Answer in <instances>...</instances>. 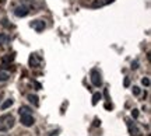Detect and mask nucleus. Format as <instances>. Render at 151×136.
<instances>
[{"instance_id":"6ab92c4d","label":"nucleus","mask_w":151,"mask_h":136,"mask_svg":"<svg viewBox=\"0 0 151 136\" xmlns=\"http://www.w3.org/2000/svg\"><path fill=\"white\" fill-rule=\"evenodd\" d=\"M123 84H124V87H129V86H130V79H129V77H126V79H124Z\"/></svg>"},{"instance_id":"9d476101","label":"nucleus","mask_w":151,"mask_h":136,"mask_svg":"<svg viewBox=\"0 0 151 136\" xmlns=\"http://www.w3.org/2000/svg\"><path fill=\"white\" fill-rule=\"evenodd\" d=\"M27 98H28V101H29L31 104H34L35 107H38V105H39V101H38V97H37V95H34V94H28Z\"/></svg>"},{"instance_id":"f257e3e1","label":"nucleus","mask_w":151,"mask_h":136,"mask_svg":"<svg viewBox=\"0 0 151 136\" xmlns=\"http://www.w3.org/2000/svg\"><path fill=\"white\" fill-rule=\"evenodd\" d=\"M126 124H127V129H129L130 136H141L140 129H139V128L136 126V124L133 122V119H130V118H126Z\"/></svg>"},{"instance_id":"ddd939ff","label":"nucleus","mask_w":151,"mask_h":136,"mask_svg":"<svg viewBox=\"0 0 151 136\" xmlns=\"http://www.w3.org/2000/svg\"><path fill=\"white\" fill-rule=\"evenodd\" d=\"M102 98V94L101 93H95L94 95H92V105H97L98 104V101Z\"/></svg>"},{"instance_id":"20e7f679","label":"nucleus","mask_w":151,"mask_h":136,"mask_svg":"<svg viewBox=\"0 0 151 136\" xmlns=\"http://www.w3.org/2000/svg\"><path fill=\"white\" fill-rule=\"evenodd\" d=\"M91 82L95 87H99L102 84V79H101V73L97 69H92L91 70Z\"/></svg>"},{"instance_id":"f3484780","label":"nucleus","mask_w":151,"mask_h":136,"mask_svg":"<svg viewBox=\"0 0 151 136\" xmlns=\"http://www.w3.org/2000/svg\"><path fill=\"white\" fill-rule=\"evenodd\" d=\"M140 93H141L140 87H137V86H133V94H134V95H140Z\"/></svg>"},{"instance_id":"4468645a","label":"nucleus","mask_w":151,"mask_h":136,"mask_svg":"<svg viewBox=\"0 0 151 136\" xmlns=\"http://www.w3.org/2000/svg\"><path fill=\"white\" fill-rule=\"evenodd\" d=\"M9 41H10V38H9L6 34H0V46H1V45H4V44H7Z\"/></svg>"},{"instance_id":"b1692460","label":"nucleus","mask_w":151,"mask_h":136,"mask_svg":"<svg viewBox=\"0 0 151 136\" xmlns=\"http://www.w3.org/2000/svg\"><path fill=\"white\" fill-rule=\"evenodd\" d=\"M105 108H106V109H112V105L106 103V104H105Z\"/></svg>"},{"instance_id":"393cba45","label":"nucleus","mask_w":151,"mask_h":136,"mask_svg":"<svg viewBox=\"0 0 151 136\" xmlns=\"http://www.w3.org/2000/svg\"><path fill=\"white\" fill-rule=\"evenodd\" d=\"M0 136H7V135H3V133H0Z\"/></svg>"},{"instance_id":"6e6552de","label":"nucleus","mask_w":151,"mask_h":136,"mask_svg":"<svg viewBox=\"0 0 151 136\" xmlns=\"http://www.w3.org/2000/svg\"><path fill=\"white\" fill-rule=\"evenodd\" d=\"M29 65L32 66V67H38V66H39V59L37 58L35 54L29 56Z\"/></svg>"},{"instance_id":"dca6fc26","label":"nucleus","mask_w":151,"mask_h":136,"mask_svg":"<svg viewBox=\"0 0 151 136\" xmlns=\"http://www.w3.org/2000/svg\"><path fill=\"white\" fill-rule=\"evenodd\" d=\"M141 84H143V86H146V87H148V86H150V79H148V77L141 79Z\"/></svg>"},{"instance_id":"2eb2a0df","label":"nucleus","mask_w":151,"mask_h":136,"mask_svg":"<svg viewBox=\"0 0 151 136\" xmlns=\"http://www.w3.org/2000/svg\"><path fill=\"white\" fill-rule=\"evenodd\" d=\"M9 77H10V75H9L7 72H0V82H6V80H9Z\"/></svg>"},{"instance_id":"9b49d317","label":"nucleus","mask_w":151,"mask_h":136,"mask_svg":"<svg viewBox=\"0 0 151 136\" xmlns=\"http://www.w3.org/2000/svg\"><path fill=\"white\" fill-rule=\"evenodd\" d=\"M14 104V100H11V98H9V100H6L4 103L1 104V109H7V108H10L11 105Z\"/></svg>"},{"instance_id":"f8f14e48","label":"nucleus","mask_w":151,"mask_h":136,"mask_svg":"<svg viewBox=\"0 0 151 136\" xmlns=\"http://www.w3.org/2000/svg\"><path fill=\"white\" fill-rule=\"evenodd\" d=\"M31 111H32V109L29 108V107H25V105H21V107L18 108L20 115H21V114H31Z\"/></svg>"},{"instance_id":"a211bd4d","label":"nucleus","mask_w":151,"mask_h":136,"mask_svg":"<svg viewBox=\"0 0 151 136\" xmlns=\"http://www.w3.org/2000/svg\"><path fill=\"white\" fill-rule=\"evenodd\" d=\"M132 116H133V119H137V118H139V109H133V111H132Z\"/></svg>"},{"instance_id":"412c9836","label":"nucleus","mask_w":151,"mask_h":136,"mask_svg":"<svg viewBox=\"0 0 151 136\" xmlns=\"http://www.w3.org/2000/svg\"><path fill=\"white\" fill-rule=\"evenodd\" d=\"M137 67H139V62H137V60H134V62L132 63V69H137Z\"/></svg>"},{"instance_id":"f03ea898","label":"nucleus","mask_w":151,"mask_h":136,"mask_svg":"<svg viewBox=\"0 0 151 136\" xmlns=\"http://www.w3.org/2000/svg\"><path fill=\"white\" fill-rule=\"evenodd\" d=\"M0 122H1L7 129H11V128L14 126V122H16V121H14V116L11 114H6V115H1V116H0Z\"/></svg>"},{"instance_id":"423d86ee","label":"nucleus","mask_w":151,"mask_h":136,"mask_svg":"<svg viewBox=\"0 0 151 136\" xmlns=\"http://www.w3.org/2000/svg\"><path fill=\"white\" fill-rule=\"evenodd\" d=\"M28 13H29V10H28L27 6H18L16 10H14V14L17 17H25Z\"/></svg>"},{"instance_id":"5701e85b","label":"nucleus","mask_w":151,"mask_h":136,"mask_svg":"<svg viewBox=\"0 0 151 136\" xmlns=\"http://www.w3.org/2000/svg\"><path fill=\"white\" fill-rule=\"evenodd\" d=\"M3 25H6V27H9V22H7V18H3V22H1Z\"/></svg>"},{"instance_id":"39448f33","label":"nucleus","mask_w":151,"mask_h":136,"mask_svg":"<svg viewBox=\"0 0 151 136\" xmlns=\"http://www.w3.org/2000/svg\"><path fill=\"white\" fill-rule=\"evenodd\" d=\"M31 27L37 31V33H41V31H43L45 30V27H46V24L42 21V20H35V21H32L31 24H29Z\"/></svg>"},{"instance_id":"aec40b11","label":"nucleus","mask_w":151,"mask_h":136,"mask_svg":"<svg viewBox=\"0 0 151 136\" xmlns=\"http://www.w3.org/2000/svg\"><path fill=\"white\" fill-rule=\"evenodd\" d=\"M7 131H9V129H7V128H6V126L0 122V132H7Z\"/></svg>"},{"instance_id":"0eeeda50","label":"nucleus","mask_w":151,"mask_h":136,"mask_svg":"<svg viewBox=\"0 0 151 136\" xmlns=\"http://www.w3.org/2000/svg\"><path fill=\"white\" fill-rule=\"evenodd\" d=\"M112 1H115V0H94V3H92V7H102V6H106L109 4V3H112Z\"/></svg>"},{"instance_id":"7ed1b4c3","label":"nucleus","mask_w":151,"mask_h":136,"mask_svg":"<svg viewBox=\"0 0 151 136\" xmlns=\"http://www.w3.org/2000/svg\"><path fill=\"white\" fill-rule=\"evenodd\" d=\"M20 122L24 126H32L35 124V119L31 114H21L20 115Z\"/></svg>"},{"instance_id":"4be33fe9","label":"nucleus","mask_w":151,"mask_h":136,"mask_svg":"<svg viewBox=\"0 0 151 136\" xmlns=\"http://www.w3.org/2000/svg\"><path fill=\"white\" fill-rule=\"evenodd\" d=\"M101 125V121L98 119V118H95V119H94V126H99Z\"/></svg>"},{"instance_id":"1a4fd4ad","label":"nucleus","mask_w":151,"mask_h":136,"mask_svg":"<svg viewBox=\"0 0 151 136\" xmlns=\"http://www.w3.org/2000/svg\"><path fill=\"white\" fill-rule=\"evenodd\" d=\"M14 58H16V55H14V54L4 55V56L1 58V63H10V62H13V60H14Z\"/></svg>"},{"instance_id":"a878e982","label":"nucleus","mask_w":151,"mask_h":136,"mask_svg":"<svg viewBox=\"0 0 151 136\" xmlns=\"http://www.w3.org/2000/svg\"><path fill=\"white\" fill-rule=\"evenodd\" d=\"M0 101H1V95H0Z\"/></svg>"}]
</instances>
